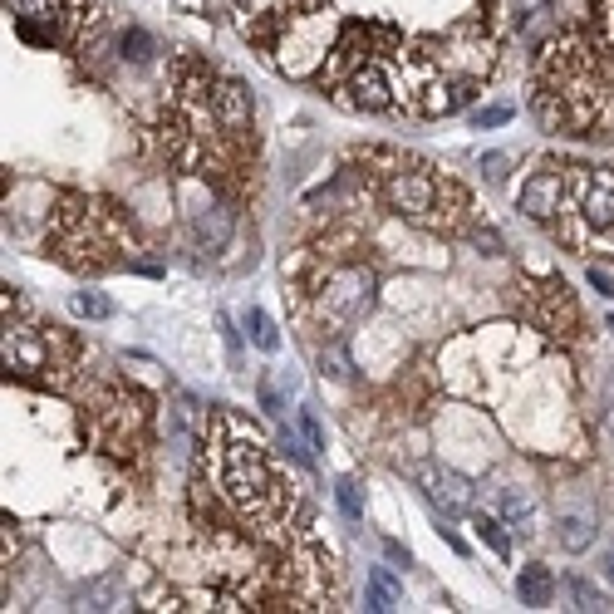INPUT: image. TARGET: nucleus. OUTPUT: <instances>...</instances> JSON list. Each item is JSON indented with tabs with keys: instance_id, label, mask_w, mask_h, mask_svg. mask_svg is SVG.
<instances>
[{
	"instance_id": "f257e3e1",
	"label": "nucleus",
	"mask_w": 614,
	"mask_h": 614,
	"mask_svg": "<svg viewBox=\"0 0 614 614\" xmlns=\"http://www.w3.org/2000/svg\"><path fill=\"white\" fill-rule=\"evenodd\" d=\"M556 231L575 251H590V246L614 251V168L565 163V197H560Z\"/></svg>"
},
{
	"instance_id": "f03ea898",
	"label": "nucleus",
	"mask_w": 614,
	"mask_h": 614,
	"mask_svg": "<svg viewBox=\"0 0 614 614\" xmlns=\"http://www.w3.org/2000/svg\"><path fill=\"white\" fill-rule=\"evenodd\" d=\"M5 374H15L25 384L69 389L79 374V344L59 325H35V320L5 315Z\"/></svg>"
},
{
	"instance_id": "7ed1b4c3",
	"label": "nucleus",
	"mask_w": 614,
	"mask_h": 614,
	"mask_svg": "<svg viewBox=\"0 0 614 614\" xmlns=\"http://www.w3.org/2000/svg\"><path fill=\"white\" fill-rule=\"evenodd\" d=\"M84 428L104 452L133 457L148 443V403L133 393H99L94 408H84Z\"/></svg>"
},
{
	"instance_id": "20e7f679",
	"label": "nucleus",
	"mask_w": 614,
	"mask_h": 614,
	"mask_svg": "<svg viewBox=\"0 0 614 614\" xmlns=\"http://www.w3.org/2000/svg\"><path fill=\"white\" fill-rule=\"evenodd\" d=\"M447 182H452V177H433L428 168H403V163L393 158L389 172H384V202H389V212H398V217L438 231Z\"/></svg>"
},
{
	"instance_id": "39448f33",
	"label": "nucleus",
	"mask_w": 614,
	"mask_h": 614,
	"mask_svg": "<svg viewBox=\"0 0 614 614\" xmlns=\"http://www.w3.org/2000/svg\"><path fill=\"white\" fill-rule=\"evenodd\" d=\"M531 325L546 330V335H560V339H570L580 330V305H575V295H570L565 280H541L531 290Z\"/></svg>"
},
{
	"instance_id": "423d86ee",
	"label": "nucleus",
	"mask_w": 614,
	"mask_h": 614,
	"mask_svg": "<svg viewBox=\"0 0 614 614\" xmlns=\"http://www.w3.org/2000/svg\"><path fill=\"white\" fill-rule=\"evenodd\" d=\"M560 197H565V168L546 163L541 172L526 177V187H521V212H526L531 222H556Z\"/></svg>"
},
{
	"instance_id": "0eeeda50",
	"label": "nucleus",
	"mask_w": 614,
	"mask_h": 614,
	"mask_svg": "<svg viewBox=\"0 0 614 614\" xmlns=\"http://www.w3.org/2000/svg\"><path fill=\"white\" fill-rule=\"evenodd\" d=\"M212 109L222 118V128L231 138H246L251 143V118H256V104H251V89L236 84V79H217L212 84Z\"/></svg>"
},
{
	"instance_id": "6e6552de",
	"label": "nucleus",
	"mask_w": 614,
	"mask_h": 614,
	"mask_svg": "<svg viewBox=\"0 0 614 614\" xmlns=\"http://www.w3.org/2000/svg\"><path fill=\"white\" fill-rule=\"evenodd\" d=\"M423 482H428V497L433 506H443L447 516H462V511H472V487H467V477H457V472H423Z\"/></svg>"
},
{
	"instance_id": "1a4fd4ad",
	"label": "nucleus",
	"mask_w": 614,
	"mask_h": 614,
	"mask_svg": "<svg viewBox=\"0 0 614 614\" xmlns=\"http://www.w3.org/2000/svg\"><path fill=\"white\" fill-rule=\"evenodd\" d=\"M516 595H521V605L546 610V605L556 600V575H551V565H521V575H516Z\"/></svg>"
},
{
	"instance_id": "9d476101",
	"label": "nucleus",
	"mask_w": 614,
	"mask_h": 614,
	"mask_svg": "<svg viewBox=\"0 0 614 614\" xmlns=\"http://www.w3.org/2000/svg\"><path fill=\"white\" fill-rule=\"evenodd\" d=\"M364 605H369V610H379V614L403 605V590L393 585V575L384 570V565H374V570H369V600H364Z\"/></svg>"
},
{
	"instance_id": "9b49d317",
	"label": "nucleus",
	"mask_w": 614,
	"mask_h": 614,
	"mask_svg": "<svg viewBox=\"0 0 614 614\" xmlns=\"http://www.w3.org/2000/svg\"><path fill=\"white\" fill-rule=\"evenodd\" d=\"M560 546H565V551H575V556H580V551H590V546H595L590 521H585V516H565V521H560Z\"/></svg>"
},
{
	"instance_id": "f8f14e48",
	"label": "nucleus",
	"mask_w": 614,
	"mask_h": 614,
	"mask_svg": "<svg viewBox=\"0 0 614 614\" xmlns=\"http://www.w3.org/2000/svg\"><path fill=\"white\" fill-rule=\"evenodd\" d=\"M246 325H251V344H256V349L276 354L280 335H276V325H271V315H266V310H256V305H251V310H246Z\"/></svg>"
},
{
	"instance_id": "ddd939ff",
	"label": "nucleus",
	"mask_w": 614,
	"mask_h": 614,
	"mask_svg": "<svg viewBox=\"0 0 614 614\" xmlns=\"http://www.w3.org/2000/svg\"><path fill=\"white\" fill-rule=\"evenodd\" d=\"M472 531H477V536H482V541H487V546H492L497 556H506V551H511V541L502 536V521H497V516L477 511V516H472Z\"/></svg>"
},
{
	"instance_id": "4468645a",
	"label": "nucleus",
	"mask_w": 614,
	"mask_h": 614,
	"mask_svg": "<svg viewBox=\"0 0 614 614\" xmlns=\"http://www.w3.org/2000/svg\"><path fill=\"white\" fill-rule=\"evenodd\" d=\"M502 511H506V521H511L521 536H531V502H521V497H511V492H506V497H502Z\"/></svg>"
},
{
	"instance_id": "2eb2a0df",
	"label": "nucleus",
	"mask_w": 614,
	"mask_h": 614,
	"mask_svg": "<svg viewBox=\"0 0 614 614\" xmlns=\"http://www.w3.org/2000/svg\"><path fill=\"white\" fill-rule=\"evenodd\" d=\"M570 595H575V605L580 610H605V595H600V585H590V580H570Z\"/></svg>"
},
{
	"instance_id": "dca6fc26",
	"label": "nucleus",
	"mask_w": 614,
	"mask_h": 614,
	"mask_svg": "<svg viewBox=\"0 0 614 614\" xmlns=\"http://www.w3.org/2000/svg\"><path fill=\"white\" fill-rule=\"evenodd\" d=\"M69 305H74V315H94V320H104V315H109V300H104V295H94V290H79Z\"/></svg>"
},
{
	"instance_id": "f3484780",
	"label": "nucleus",
	"mask_w": 614,
	"mask_h": 614,
	"mask_svg": "<svg viewBox=\"0 0 614 614\" xmlns=\"http://www.w3.org/2000/svg\"><path fill=\"white\" fill-rule=\"evenodd\" d=\"M335 492H339V506H344V516H349V521H364V497H359V487H354L349 477L339 482Z\"/></svg>"
},
{
	"instance_id": "a211bd4d",
	"label": "nucleus",
	"mask_w": 614,
	"mask_h": 614,
	"mask_svg": "<svg viewBox=\"0 0 614 614\" xmlns=\"http://www.w3.org/2000/svg\"><path fill=\"white\" fill-rule=\"evenodd\" d=\"M511 118V104H497V109H477L472 113V123L477 128H497V123H506Z\"/></svg>"
},
{
	"instance_id": "6ab92c4d",
	"label": "nucleus",
	"mask_w": 614,
	"mask_h": 614,
	"mask_svg": "<svg viewBox=\"0 0 614 614\" xmlns=\"http://www.w3.org/2000/svg\"><path fill=\"white\" fill-rule=\"evenodd\" d=\"M482 168H487V177H492V182H502V177H506V158H502V153H487V158H482Z\"/></svg>"
},
{
	"instance_id": "aec40b11",
	"label": "nucleus",
	"mask_w": 614,
	"mask_h": 614,
	"mask_svg": "<svg viewBox=\"0 0 614 614\" xmlns=\"http://www.w3.org/2000/svg\"><path fill=\"white\" fill-rule=\"evenodd\" d=\"M300 428H305V438H310V447H325V438H320V423H315L310 413H300Z\"/></svg>"
},
{
	"instance_id": "412c9836",
	"label": "nucleus",
	"mask_w": 614,
	"mask_h": 614,
	"mask_svg": "<svg viewBox=\"0 0 614 614\" xmlns=\"http://www.w3.org/2000/svg\"><path fill=\"white\" fill-rule=\"evenodd\" d=\"M590 285H595V290H600V295H614V280L605 276V271H600V266H595V271H590Z\"/></svg>"
},
{
	"instance_id": "4be33fe9",
	"label": "nucleus",
	"mask_w": 614,
	"mask_h": 614,
	"mask_svg": "<svg viewBox=\"0 0 614 614\" xmlns=\"http://www.w3.org/2000/svg\"><path fill=\"white\" fill-rule=\"evenodd\" d=\"M600 575H605V580H610V585H614V546H610V551H605V556H600Z\"/></svg>"
},
{
	"instance_id": "5701e85b",
	"label": "nucleus",
	"mask_w": 614,
	"mask_h": 614,
	"mask_svg": "<svg viewBox=\"0 0 614 614\" xmlns=\"http://www.w3.org/2000/svg\"><path fill=\"white\" fill-rule=\"evenodd\" d=\"M605 433H614V403H610V413H605Z\"/></svg>"
}]
</instances>
